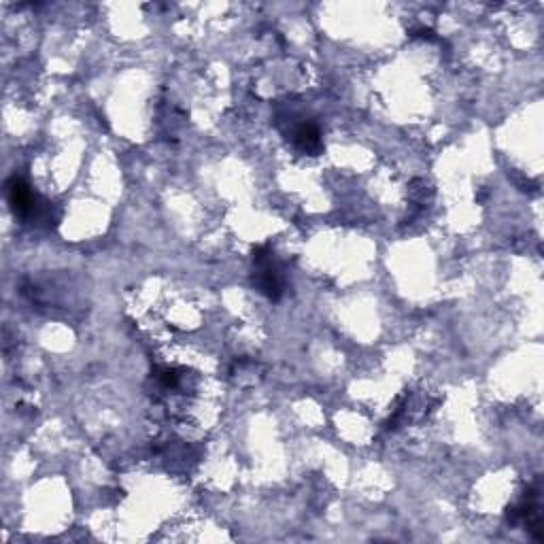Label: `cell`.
Returning <instances> with one entry per match:
<instances>
[{
	"label": "cell",
	"instance_id": "cell-3",
	"mask_svg": "<svg viewBox=\"0 0 544 544\" xmlns=\"http://www.w3.org/2000/svg\"><path fill=\"white\" fill-rule=\"evenodd\" d=\"M292 143L298 151L309 153V156H319L323 149V141H321V132L313 122H298L292 128Z\"/></svg>",
	"mask_w": 544,
	"mask_h": 544
},
{
	"label": "cell",
	"instance_id": "cell-1",
	"mask_svg": "<svg viewBox=\"0 0 544 544\" xmlns=\"http://www.w3.org/2000/svg\"><path fill=\"white\" fill-rule=\"evenodd\" d=\"M253 266V283L258 287V292L264 294L268 300H279L285 292V281L275 260V253L270 251V247L253 249Z\"/></svg>",
	"mask_w": 544,
	"mask_h": 544
},
{
	"label": "cell",
	"instance_id": "cell-2",
	"mask_svg": "<svg viewBox=\"0 0 544 544\" xmlns=\"http://www.w3.org/2000/svg\"><path fill=\"white\" fill-rule=\"evenodd\" d=\"M7 198L15 217H22L26 221H49L51 219V207L49 202L39 198L22 179H9L7 181Z\"/></svg>",
	"mask_w": 544,
	"mask_h": 544
}]
</instances>
